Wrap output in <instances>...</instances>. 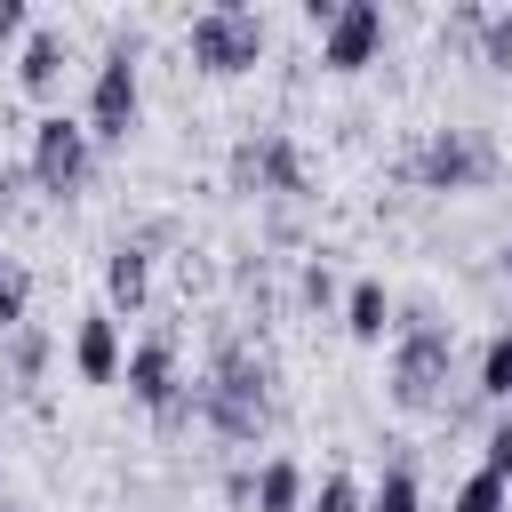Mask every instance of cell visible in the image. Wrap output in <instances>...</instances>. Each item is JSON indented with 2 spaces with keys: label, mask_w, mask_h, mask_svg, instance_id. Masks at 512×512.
<instances>
[{
  "label": "cell",
  "mask_w": 512,
  "mask_h": 512,
  "mask_svg": "<svg viewBox=\"0 0 512 512\" xmlns=\"http://www.w3.org/2000/svg\"><path fill=\"white\" fill-rule=\"evenodd\" d=\"M360 512H424V480H416V448L408 440H384V472H376Z\"/></svg>",
  "instance_id": "cell-15"
},
{
  "label": "cell",
  "mask_w": 512,
  "mask_h": 512,
  "mask_svg": "<svg viewBox=\"0 0 512 512\" xmlns=\"http://www.w3.org/2000/svg\"><path fill=\"white\" fill-rule=\"evenodd\" d=\"M304 496H312V472L296 464V456H264L256 464V512H304Z\"/></svg>",
  "instance_id": "cell-16"
},
{
  "label": "cell",
  "mask_w": 512,
  "mask_h": 512,
  "mask_svg": "<svg viewBox=\"0 0 512 512\" xmlns=\"http://www.w3.org/2000/svg\"><path fill=\"white\" fill-rule=\"evenodd\" d=\"M0 512H24V504H0Z\"/></svg>",
  "instance_id": "cell-28"
},
{
  "label": "cell",
  "mask_w": 512,
  "mask_h": 512,
  "mask_svg": "<svg viewBox=\"0 0 512 512\" xmlns=\"http://www.w3.org/2000/svg\"><path fill=\"white\" fill-rule=\"evenodd\" d=\"M120 384H128V400L136 408H168L176 392H184V344H176V328H152V336H136L128 344V360H120Z\"/></svg>",
  "instance_id": "cell-8"
},
{
  "label": "cell",
  "mask_w": 512,
  "mask_h": 512,
  "mask_svg": "<svg viewBox=\"0 0 512 512\" xmlns=\"http://www.w3.org/2000/svg\"><path fill=\"white\" fill-rule=\"evenodd\" d=\"M392 312H400V296H392L376 272H360V280L344 288V304H336V320H344L352 344H384V336H392Z\"/></svg>",
  "instance_id": "cell-14"
},
{
  "label": "cell",
  "mask_w": 512,
  "mask_h": 512,
  "mask_svg": "<svg viewBox=\"0 0 512 512\" xmlns=\"http://www.w3.org/2000/svg\"><path fill=\"white\" fill-rule=\"evenodd\" d=\"M496 168H504V152H496V136L480 120H440L400 152V176L416 192H488Z\"/></svg>",
  "instance_id": "cell-3"
},
{
  "label": "cell",
  "mask_w": 512,
  "mask_h": 512,
  "mask_svg": "<svg viewBox=\"0 0 512 512\" xmlns=\"http://www.w3.org/2000/svg\"><path fill=\"white\" fill-rule=\"evenodd\" d=\"M360 504H368V488H360L344 464H336V472H320V488L304 496V512H360Z\"/></svg>",
  "instance_id": "cell-23"
},
{
  "label": "cell",
  "mask_w": 512,
  "mask_h": 512,
  "mask_svg": "<svg viewBox=\"0 0 512 512\" xmlns=\"http://www.w3.org/2000/svg\"><path fill=\"white\" fill-rule=\"evenodd\" d=\"M224 176H232V192L272 200V208H296V200L312 192V160H304V144H296L288 128H248V136H232Z\"/></svg>",
  "instance_id": "cell-5"
},
{
  "label": "cell",
  "mask_w": 512,
  "mask_h": 512,
  "mask_svg": "<svg viewBox=\"0 0 512 512\" xmlns=\"http://www.w3.org/2000/svg\"><path fill=\"white\" fill-rule=\"evenodd\" d=\"M248 496H256V456H248V464H232V472H224V504H248Z\"/></svg>",
  "instance_id": "cell-25"
},
{
  "label": "cell",
  "mask_w": 512,
  "mask_h": 512,
  "mask_svg": "<svg viewBox=\"0 0 512 512\" xmlns=\"http://www.w3.org/2000/svg\"><path fill=\"white\" fill-rule=\"evenodd\" d=\"M64 64H72V40H64L56 24H32L24 48H16V88H24V96H56V88H64Z\"/></svg>",
  "instance_id": "cell-13"
},
{
  "label": "cell",
  "mask_w": 512,
  "mask_h": 512,
  "mask_svg": "<svg viewBox=\"0 0 512 512\" xmlns=\"http://www.w3.org/2000/svg\"><path fill=\"white\" fill-rule=\"evenodd\" d=\"M456 384V320H440V304H400L392 312V360H384V392L408 416H440Z\"/></svg>",
  "instance_id": "cell-2"
},
{
  "label": "cell",
  "mask_w": 512,
  "mask_h": 512,
  "mask_svg": "<svg viewBox=\"0 0 512 512\" xmlns=\"http://www.w3.org/2000/svg\"><path fill=\"white\" fill-rule=\"evenodd\" d=\"M192 416L224 448H256L280 416V360L248 328H208V368L192 376Z\"/></svg>",
  "instance_id": "cell-1"
},
{
  "label": "cell",
  "mask_w": 512,
  "mask_h": 512,
  "mask_svg": "<svg viewBox=\"0 0 512 512\" xmlns=\"http://www.w3.org/2000/svg\"><path fill=\"white\" fill-rule=\"evenodd\" d=\"M24 320H32V272L8 256V264H0V336L24 328Z\"/></svg>",
  "instance_id": "cell-22"
},
{
  "label": "cell",
  "mask_w": 512,
  "mask_h": 512,
  "mask_svg": "<svg viewBox=\"0 0 512 512\" xmlns=\"http://www.w3.org/2000/svg\"><path fill=\"white\" fill-rule=\"evenodd\" d=\"M384 8L376 0H336V16H328V32H320V72H360V64H376V48H384Z\"/></svg>",
  "instance_id": "cell-9"
},
{
  "label": "cell",
  "mask_w": 512,
  "mask_h": 512,
  "mask_svg": "<svg viewBox=\"0 0 512 512\" xmlns=\"http://www.w3.org/2000/svg\"><path fill=\"white\" fill-rule=\"evenodd\" d=\"M136 120H144V72H136V32H120V40L96 56V72H88V112H80V128H88L96 152H112V144L136 136Z\"/></svg>",
  "instance_id": "cell-6"
},
{
  "label": "cell",
  "mask_w": 512,
  "mask_h": 512,
  "mask_svg": "<svg viewBox=\"0 0 512 512\" xmlns=\"http://www.w3.org/2000/svg\"><path fill=\"white\" fill-rule=\"evenodd\" d=\"M0 416H8V392H0Z\"/></svg>",
  "instance_id": "cell-29"
},
{
  "label": "cell",
  "mask_w": 512,
  "mask_h": 512,
  "mask_svg": "<svg viewBox=\"0 0 512 512\" xmlns=\"http://www.w3.org/2000/svg\"><path fill=\"white\" fill-rule=\"evenodd\" d=\"M472 400L480 408H512V328H496L472 360Z\"/></svg>",
  "instance_id": "cell-17"
},
{
  "label": "cell",
  "mask_w": 512,
  "mask_h": 512,
  "mask_svg": "<svg viewBox=\"0 0 512 512\" xmlns=\"http://www.w3.org/2000/svg\"><path fill=\"white\" fill-rule=\"evenodd\" d=\"M496 272H504V280H512V232H504V248H496Z\"/></svg>",
  "instance_id": "cell-27"
},
{
  "label": "cell",
  "mask_w": 512,
  "mask_h": 512,
  "mask_svg": "<svg viewBox=\"0 0 512 512\" xmlns=\"http://www.w3.org/2000/svg\"><path fill=\"white\" fill-rule=\"evenodd\" d=\"M48 360H56V336H48L40 320L8 328V336H0V392L40 408V376H48Z\"/></svg>",
  "instance_id": "cell-10"
},
{
  "label": "cell",
  "mask_w": 512,
  "mask_h": 512,
  "mask_svg": "<svg viewBox=\"0 0 512 512\" xmlns=\"http://www.w3.org/2000/svg\"><path fill=\"white\" fill-rule=\"evenodd\" d=\"M144 304H152V248L128 232V240L104 248V312H112V320H120V312L136 320Z\"/></svg>",
  "instance_id": "cell-11"
},
{
  "label": "cell",
  "mask_w": 512,
  "mask_h": 512,
  "mask_svg": "<svg viewBox=\"0 0 512 512\" xmlns=\"http://www.w3.org/2000/svg\"><path fill=\"white\" fill-rule=\"evenodd\" d=\"M296 304H312V312H336V304H344V280H336L328 256H304V264H296Z\"/></svg>",
  "instance_id": "cell-20"
},
{
  "label": "cell",
  "mask_w": 512,
  "mask_h": 512,
  "mask_svg": "<svg viewBox=\"0 0 512 512\" xmlns=\"http://www.w3.org/2000/svg\"><path fill=\"white\" fill-rule=\"evenodd\" d=\"M472 56H480L488 72H512V8H488V16H480V32H472Z\"/></svg>",
  "instance_id": "cell-21"
},
{
  "label": "cell",
  "mask_w": 512,
  "mask_h": 512,
  "mask_svg": "<svg viewBox=\"0 0 512 512\" xmlns=\"http://www.w3.org/2000/svg\"><path fill=\"white\" fill-rule=\"evenodd\" d=\"M120 360H128V336L112 312H80L72 320V376L80 384H120Z\"/></svg>",
  "instance_id": "cell-12"
},
{
  "label": "cell",
  "mask_w": 512,
  "mask_h": 512,
  "mask_svg": "<svg viewBox=\"0 0 512 512\" xmlns=\"http://www.w3.org/2000/svg\"><path fill=\"white\" fill-rule=\"evenodd\" d=\"M480 472L512 480V408H496V416H488V432H480Z\"/></svg>",
  "instance_id": "cell-24"
},
{
  "label": "cell",
  "mask_w": 512,
  "mask_h": 512,
  "mask_svg": "<svg viewBox=\"0 0 512 512\" xmlns=\"http://www.w3.org/2000/svg\"><path fill=\"white\" fill-rule=\"evenodd\" d=\"M32 32V8L24 0H0V40H24Z\"/></svg>",
  "instance_id": "cell-26"
},
{
  "label": "cell",
  "mask_w": 512,
  "mask_h": 512,
  "mask_svg": "<svg viewBox=\"0 0 512 512\" xmlns=\"http://www.w3.org/2000/svg\"><path fill=\"white\" fill-rule=\"evenodd\" d=\"M448 512H512V480H496V472H464L456 488H448Z\"/></svg>",
  "instance_id": "cell-19"
},
{
  "label": "cell",
  "mask_w": 512,
  "mask_h": 512,
  "mask_svg": "<svg viewBox=\"0 0 512 512\" xmlns=\"http://www.w3.org/2000/svg\"><path fill=\"white\" fill-rule=\"evenodd\" d=\"M264 48H272V24H264V8H240V0H208V8H192V24H184V56H192L208 80L256 72Z\"/></svg>",
  "instance_id": "cell-4"
},
{
  "label": "cell",
  "mask_w": 512,
  "mask_h": 512,
  "mask_svg": "<svg viewBox=\"0 0 512 512\" xmlns=\"http://www.w3.org/2000/svg\"><path fill=\"white\" fill-rule=\"evenodd\" d=\"M24 176H32L40 200H80L88 176H96V144H88V128H80L72 112H40V120L24 128Z\"/></svg>",
  "instance_id": "cell-7"
},
{
  "label": "cell",
  "mask_w": 512,
  "mask_h": 512,
  "mask_svg": "<svg viewBox=\"0 0 512 512\" xmlns=\"http://www.w3.org/2000/svg\"><path fill=\"white\" fill-rule=\"evenodd\" d=\"M232 296H248L256 312H280V272H272V256H264V248H248V256L232 264Z\"/></svg>",
  "instance_id": "cell-18"
}]
</instances>
